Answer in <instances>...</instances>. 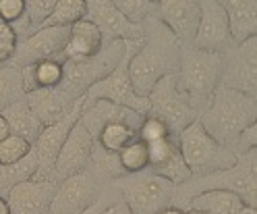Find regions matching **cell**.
<instances>
[{
    "label": "cell",
    "instance_id": "7a4b0ae2",
    "mask_svg": "<svg viewBox=\"0 0 257 214\" xmlns=\"http://www.w3.org/2000/svg\"><path fill=\"white\" fill-rule=\"evenodd\" d=\"M255 121H257V98L245 96L222 86L212 94L210 102L199 114V123L205 129V133L232 152L240 133Z\"/></svg>",
    "mask_w": 257,
    "mask_h": 214
},
{
    "label": "cell",
    "instance_id": "8fae6325",
    "mask_svg": "<svg viewBox=\"0 0 257 214\" xmlns=\"http://www.w3.org/2000/svg\"><path fill=\"white\" fill-rule=\"evenodd\" d=\"M102 185L85 169L62 179L50 204V214H85L102 195Z\"/></svg>",
    "mask_w": 257,
    "mask_h": 214
},
{
    "label": "cell",
    "instance_id": "7bdbcfd3",
    "mask_svg": "<svg viewBox=\"0 0 257 214\" xmlns=\"http://www.w3.org/2000/svg\"><path fill=\"white\" fill-rule=\"evenodd\" d=\"M185 214H203V212H197V210H185Z\"/></svg>",
    "mask_w": 257,
    "mask_h": 214
},
{
    "label": "cell",
    "instance_id": "4dcf8cb0",
    "mask_svg": "<svg viewBox=\"0 0 257 214\" xmlns=\"http://www.w3.org/2000/svg\"><path fill=\"white\" fill-rule=\"evenodd\" d=\"M85 0H56V5L44 27H73L85 19Z\"/></svg>",
    "mask_w": 257,
    "mask_h": 214
},
{
    "label": "cell",
    "instance_id": "b9f144b4",
    "mask_svg": "<svg viewBox=\"0 0 257 214\" xmlns=\"http://www.w3.org/2000/svg\"><path fill=\"white\" fill-rule=\"evenodd\" d=\"M236 214H257V210H255V208H251V206H243V208H240Z\"/></svg>",
    "mask_w": 257,
    "mask_h": 214
},
{
    "label": "cell",
    "instance_id": "5b68a950",
    "mask_svg": "<svg viewBox=\"0 0 257 214\" xmlns=\"http://www.w3.org/2000/svg\"><path fill=\"white\" fill-rule=\"evenodd\" d=\"M176 139H179L181 156L187 164L191 177H203L210 173L226 171L236 164V154L207 135L199 119L195 123H191L189 127H185L176 135Z\"/></svg>",
    "mask_w": 257,
    "mask_h": 214
},
{
    "label": "cell",
    "instance_id": "ee69618b",
    "mask_svg": "<svg viewBox=\"0 0 257 214\" xmlns=\"http://www.w3.org/2000/svg\"><path fill=\"white\" fill-rule=\"evenodd\" d=\"M0 67H3V64H0Z\"/></svg>",
    "mask_w": 257,
    "mask_h": 214
},
{
    "label": "cell",
    "instance_id": "60d3db41",
    "mask_svg": "<svg viewBox=\"0 0 257 214\" xmlns=\"http://www.w3.org/2000/svg\"><path fill=\"white\" fill-rule=\"evenodd\" d=\"M0 214H11V210H9V204H7V200H5V197H0Z\"/></svg>",
    "mask_w": 257,
    "mask_h": 214
},
{
    "label": "cell",
    "instance_id": "ac0fdd59",
    "mask_svg": "<svg viewBox=\"0 0 257 214\" xmlns=\"http://www.w3.org/2000/svg\"><path fill=\"white\" fill-rule=\"evenodd\" d=\"M91 150H93V137L89 135V131L79 123L71 127L67 139H64L60 152L56 156V162H54V177L58 181L67 179L71 175H77L81 173L87 162L91 158Z\"/></svg>",
    "mask_w": 257,
    "mask_h": 214
},
{
    "label": "cell",
    "instance_id": "ba28073f",
    "mask_svg": "<svg viewBox=\"0 0 257 214\" xmlns=\"http://www.w3.org/2000/svg\"><path fill=\"white\" fill-rule=\"evenodd\" d=\"M126 50V42H104L102 50L89 60L81 62H62L64 73L60 88L71 94L75 100L81 102L85 92L95 84V81L104 79L112 69L120 62Z\"/></svg>",
    "mask_w": 257,
    "mask_h": 214
},
{
    "label": "cell",
    "instance_id": "52a82bcc",
    "mask_svg": "<svg viewBox=\"0 0 257 214\" xmlns=\"http://www.w3.org/2000/svg\"><path fill=\"white\" fill-rule=\"evenodd\" d=\"M139 42L141 40L126 42V50H124V56L120 58V62L104 79L95 81V84L85 92L81 106L91 104L95 100H106V102H112V104L131 108V110H135V112L146 117L148 110H150V102H148V98H141V96L135 94L131 77H128V60H131L133 52L137 50Z\"/></svg>",
    "mask_w": 257,
    "mask_h": 214
},
{
    "label": "cell",
    "instance_id": "603a6c76",
    "mask_svg": "<svg viewBox=\"0 0 257 214\" xmlns=\"http://www.w3.org/2000/svg\"><path fill=\"white\" fill-rule=\"evenodd\" d=\"M0 114L5 117V121H7V125H9V131H11V135L25 139L29 146L36 144L38 135L42 133V129H44V127L40 125V121L36 119V114L31 112V108H29V104H27L25 98H23V100H19V102H15L13 106L5 108Z\"/></svg>",
    "mask_w": 257,
    "mask_h": 214
},
{
    "label": "cell",
    "instance_id": "74e56055",
    "mask_svg": "<svg viewBox=\"0 0 257 214\" xmlns=\"http://www.w3.org/2000/svg\"><path fill=\"white\" fill-rule=\"evenodd\" d=\"M100 214H135V212H131V208H128L122 200H118L114 204H110L108 208H104Z\"/></svg>",
    "mask_w": 257,
    "mask_h": 214
},
{
    "label": "cell",
    "instance_id": "44dd1931",
    "mask_svg": "<svg viewBox=\"0 0 257 214\" xmlns=\"http://www.w3.org/2000/svg\"><path fill=\"white\" fill-rule=\"evenodd\" d=\"M104 38L93 23L81 19L69 29V40L62 50V62H81L89 60L102 50Z\"/></svg>",
    "mask_w": 257,
    "mask_h": 214
},
{
    "label": "cell",
    "instance_id": "277c9868",
    "mask_svg": "<svg viewBox=\"0 0 257 214\" xmlns=\"http://www.w3.org/2000/svg\"><path fill=\"white\" fill-rule=\"evenodd\" d=\"M224 73V54L205 52L193 44L181 46L176 88L199 114L210 102L212 94L220 88Z\"/></svg>",
    "mask_w": 257,
    "mask_h": 214
},
{
    "label": "cell",
    "instance_id": "4fadbf2b",
    "mask_svg": "<svg viewBox=\"0 0 257 214\" xmlns=\"http://www.w3.org/2000/svg\"><path fill=\"white\" fill-rule=\"evenodd\" d=\"M193 46L205 52L224 54L232 46L226 13L220 0H199V25Z\"/></svg>",
    "mask_w": 257,
    "mask_h": 214
},
{
    "label": "cell",
    "instance_id": "7402d4cb",
    "mask_svg": "<svg viewBox=\"0 0 257 214\" xmlns=\"http://www.w3.org/2000/svg\"><path fill=\"white\" fill-rule=\"evenodd\" d=\"M226 13L232 44H243L257 36V3L255 0H220Z\"/></svg>",
    "mask_w": 257,
    "mask_h": 214
},
{
    "label": "cell",
    "instance_id": "ffe728a7",
    "mask_svg": "<svg viewBox=\"0 0 257 214\" xmlns=\"http://www.w3.org/2000/svg\"><path fill=\"white\" fill-rule=\"evenodd\" d=\"M141 121H143V114H139L131 108L106 102V100H95L91 104L81 106V110H79V123L89 131V135L93 139L110 123H126V125L137 127V131H139Z\"/></svg>",
    "mask_w": 257,
    "mask_h": 214
},
{
    "label": "cell",
    "instance_id": "4316f807",
    "mask_svg": "<svg viewBox=\"0 0 257 214\" xmlns=\"http://www.w3.org/2000/svg\"><path fill=\"white\" fill-rule=\"evenodd\" d=\"M85 171L98 181L102 187L114 183L118 177H122V169H120V162H118V154H112L106 152L104 148H100L98 144L93 141V150H91V158L87 162Z\"/></svg>",
    "mask_w": 257,
    "mask_h": 214
},
{
    "label": "cell",
    "instance_id": "7c38bea8",
    "mask_svg": "<svg viewBox=\"0 0 257 214\" xmlns=\"http://www.w3.org/2000/svg\"><path fill=\"white\" fill-rule=\"evenodd\" d=\"M69 29L71 27H42L17 46V52L9 64L25 69L29 64L42 60H62V50L69 40Z\"/></svg>",
    "mask_w": 257,
    "mask_h": 214
},
{
    "label": "cell",
    "instance_id": "6da1fadb",
    "mask_svg": "<svg viewBox=\"0 0 257 214\" xmlns=\"http://www.w3.org/2000/svg\"><path fill=\"white\" fill-rule=\"evenodd\" d=\"M143 36L128 60V77L137 96L148 98L152 88L166 75H176L181 58V44L168 27L152 15L143 21Z\"/></svg>",
    "mask_w": 257,
    "mask_h": 214
},
{
    "label": "cell",
    "instance_id": "8992f818",
    "mask_svg": "<svg viewBox=\"0 0 257 214\" xmlns=\"http://www.w3.org/2000/svg\"><path fill=\"white\" fill-rule=\"evenodd\" d=\"M112 185L118 189L120 200L135 214H160L170 208L176 189L170 181L154 175L152 171L122 175Z\"/></svg>",
    "mask_w": 257,
    "mask_h": 214
},
{
    "label": "cell",
    "instance_id": "d6a6232c",
    "mask_svg": "<svg viewBox=\"0 0 257 214\" xmlns=\"http://www.w3.org/2000/svg\"><path fill=\"white\" fill-rule=\"evenodd\" d=\"M114 7L122 13V17L128 23L143 25L148 17L156 15L158 0H114Z\"/></svg>",
    "mask_w": 257,
    "mask_h": 214
},
{
    "label": "cell",
    "instance_id": "2e32d148",
    "mask_svg": "<svg viewBox=\"0 0 257 214\" xmlns=\"http://www.w3.org/2000/svg\"><path fill=\"white\" fill-rule=\"evenodd\" d=\"M58 183L52 179H29L15 185L7 195L11 214H50Z\"/></svg>",
    "mask_w": 257,
    "mask_h": 214
},
{
    "label": "cell",
    "instance_id": "d6986e66",
    "mask_svg": "<svg viewBox=\"0 0 257 214\" xmlns=\"http://www.w3.org/2000/svg\"><path fill=\"white\" fill-rule=\"evenodd\" d=\"M79 119V112H73L71 117H67L64 121L56 123V125H50V127H44L42 133L38 135L36 144L31 146L36 158H38V171L31 179H52V181H58L54 177V162H56V156L60 152V148L67 139L71 127L77 123Z\"/></svg>",
    "mask_w": 257,
    "mask_h": 214
},
{
    "label": "cell",
    "instance_id": "8d00e7d4",
    "mask_svg": "<svg viewBox=\"0 0 257 214\" xmlns=\"http://www.w3.org/2000/svg\"><path fill=\"white\" fill-rule=\"evenodd\" d=\"M25 11V0H0V21L15 23Z\"/></svg>",
    "mask_w": 257,
    "mask_h": 214
},
{
    "label": "cell",
    "instance_id": "ab89813d",
    "mask_svg": "<svg viewBox=\"0 0 257 214\" xmlns=\"http://www.w3.org/2000/svg\"><path fill=\"white\" fill-rule=\"evenodd\" d=\"M160 214H185V210H181V208H174V206H170V208L162 210Z\"/></svg>",
    "mask_w": 257,
    "mask_h": 214
},
{
    "label": "cell",
    "instance_id": "484cf974",
    "mask_svg": "<svg viewBox=\"0 0 257 214\" xmlns=\"http://www.w3.org/2000/svg\"><path fill=\"white\" fill-rule=\"evenodd\" d=\"M62 73H64L62 60H42L36 64H29V67L21 69L23 90H25V94H29V92H38V90L56 88L62 81Z\"/></svg>",
    "mask_w": 257,
    "mask_h": 214
},
{
    "label": "cell",
    "instance_id": "f546056e",
    "mask_svg": "<svg viewBox=\"0 0 257 214\" xmlns=\"http://www.w3.org/2000/svg\"><path fill=\"white\" fill-rule=\"evenodd\" d=\"M23 98H25V90H23L21 69L13 67V64L0 67V112L13 106L15 102L23 100Z\"/></svg>",
    "mask_w": 257,
    "mask_h": 214
},
{
    "label": "cell",
    "instance_id": "e575fe53",
    "mask_svg": "<svg viewBox=\"0 0 257 214\" xmlns=\"http://www.w3.org/2000/svg\"><path fill=\"white\" fill-rule=\"evenodd\" d=\"M168 135H172V133L168 131L166 123L160 121L158 117H152V114H146V117H143V121L139 125V131H137V137L146 146L154 144V141H160V139H164Z\"/></svg>",
    "mask_w": 257,
    "mask_h": 214
},
{
    "label": "cell",
    "instance_id": "836d02e7",
    "mask_svg": "<svg viewBox=\"0 0 257 214\" xmlns=\"http://www.w3.org/2000/svg\"><path fill=\"white\" fill-rule=\"evenodd\" d=\"M29 152H31V146L25 139L9 135L7 139L0 141V164L7 167V164L21 162Z\"/></svg>",
    "mask_w": 257,
    "mask_h": 214
},
{
    "label": "cell",
    "instance_id": "30bf717a",
    "mask_svg": "<svg viewBox=\"0 0 257 214\" xmlns=\"http://www.w3.org/2000/svg\"><path fill=\"white\" fill-rule=\"evenodd\" d=\"M222 88L257 98V40L232 44L224 52Z\"/></svg>",
    "mask_w": 257,
    "mask_h": 214
},
{
    "label": "cell",
    "instance_id": "1f68e13d",
    "mask_svg": "<svg viewBox=\"0 0 257 214\" xmlns=\"http://www.w3.org/2000/svg\"><path fill=\"white\" fill-rule=\"evenodd\" d=\"M118 162L124 175H135L143 173L150 167V156H148V146L139 137H135L128 146H124L118 152Z\"/></svg>",
    "mask_w": 257,
    "mask_h": 214
},
{
    "label": "cell",
    "instance_id": "9a60e30c",
    "mask_svg": "<svg viewBox=\"0 0 257 214\" xmlns=\"http://www.w3.org/2000/svg\"><path fill=\"white\" fill-rule=\"evenodd\" d=\"M156 15L181 46L193 44L199 25V0H158Z\"/></svg>",
    "mask_w": 257,
    "mask_h": 214
},
{
    "label": "cell",
    "instance_id": "83f0119b",
    "mask_svg": "<svg viewBox=\"0 0 257 214\" xmlns=\"http://www.w3.org/2000/svg\"><path fill=\"white\" fill-rule=\"evenodd\" d=\"M38 171V158L34 154V150H31L21 162H15V164H7V167H3L0 164V197H5L9 191L15 187L23 183V181H29L31 177L36 175Z\"/></svg>",
    "mask_w": 257,
    "mask_h": 214
},
{
    "label": "cell",
    "instance_id": "d4e9b609",
    "mask_svg": "<svg viewBox=\"0 0 257 214\" xmlns=\"http://www.w3.org/2000/svg\"><path fill=\"white\" fill-rule=\"evenodd\" d=\"M54 5H56V0H25L23 15L15 23H11L19 44L23 40H27L29 36H34L36 31H40L46 25Z\"/></svg>",
    "mask_w": 257,
    "mask_h": 214
},
{
    "label": "cell",
    "instance_id": "d590c367",
    "mask_svg": "<svg viewBox=\"0 0 257 214\" xmlns=\"http://www.w3.org/2000/svg\"><path fill=\"white\" fill-rule=\"evenodd\" d=\"M17 36H15V31L9 23L0 21V64H9L15 56V52H17Z\"/></svg>",
    "mask_w": 257,
    "mask_h": 214
},
{
    "label": "cell",
    "instance_id": "f1b7e54d",
    "mask_svg": "<svg viewBox=\"0 0 257 214\" xmlns=\"http://www.w3.org/2000/svg\"><path fill=\"white\" fill-rule=\"evenodd\" d=\"M137 137V127L126 125V123H110L106 125L98 135H95V144L104 148L106 152L118 154L124 146H128Z\"/></svg>",
    "mask_w": 257,
    "mask_h": 214
},
{
    "label": "cell",
    "instance_id": "f35d334b",
    "mask_svg": "<svg viewBox=\"0 0 257 214\" xmlns=\"http://www.w3.org/2000/svg\"><path fill=\"white\" fill-rule=\"evenodd\" d=\"M11 135V131H9V125H7V121H5V117L0 114V141L3 139H7Z\"/></svg>",
    "mask_w": 257,
    "mask_h": 214
},
{
    "label": "cell",
    "instance_id": "9c48e42d",
    "mask_svg": "<svg viewBox=\"0 0 257 214\" xmlns=\"http://www.w3.org/2000/svg\"><path fill=\"white\" fill-rule=\"evenodd\" d=\"M148 114L164 121L172 135H179L185 127L199 119V112L189 104L187 98L176 88V75H166L148 94Z\"/></svg>",
    "mask_w": 257,
    "mask_h": 214
},
{
    "label": "cell",
    "instance_id": "e0dca14e",
    "mask_svg": "<svg viewBox=\"0 0 257 214\" xmlns=\"http://www.w3.org/2000/svg\"><path fill=\"white\" fill-rule=\"evenodd\" d=\"M25 100L42 127L56 125L67 117H71L73 112L81 110V102L75 100V98L64 92L60 86L29 92V94H25Z\"/></svg>",
    "mask_w": 257,
    "mask_h": 214
},
{
    "label": "cell",
    "instance_id": "5bb4252c",
    "mask_svg": "<svg viewBox=\"0 0 257 214\" xmlns=\"http://www.w3.org/2000/svg\"><path fill=\"white\" fill-rule=\"evenodd\" d=\"M85 19L98 27L104 42H133L141 40L143 27L128 23L114 7V0H85Z\"/></svg>",
    "mask_w": 257,
    "mask_h": 214
},
{
    "label": "cell",
    "instance_id": "cb8c5ba5",
    "mask_svg": "<svg viewBox=\"0 0 257 214\" xmlns=\"http://www.w3.org/2000/svg\"><path fill=\"white\" fill-rule=\"evenodd\" d=\"M243 200L226 189H205L193 195L185 210H197L203 214H236L243 208Z\"/></svg>",
    "mask_w": 257,
    "mask_h": 214
},
{
    "label": "cell",
    "instance_id": "3957f363",
    "mask_svg": "<svg viewBox=\"0 0 257 214\" xmlns=\"http://www.w3.org/2000/svg\"><path fill=\"white\" fill-rule=\"evenodd\" d=\"M205 189H226L236 193L245 206L255 208L257 204V150H251L243 156H236L232 169L210 173L203 177H191L187 183L174 189L172 206L185 210L189 200Z\"/></svg>",
    "mask_w": 257,
    "mask_h": 214
}]
</instances>
